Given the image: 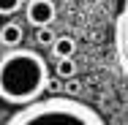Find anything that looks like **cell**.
<instances>
[{
  "label": "cell",
  "instance_id": "277c9868",
  "mask_svg": "<svg viewBox=\"0 0 128 125\" xmlns=\"http://www.w3.org/2000/svg\"><path fill=\"white\" fill-rule=\"evenodd\" d=\"M25 14H27V22L33 27H44V25H52L54 22L57 8H54L52 0H27Z\"/></svg>",
  "mask_w": 128,
  "mask_h": 125
},
{
  "label": "cell",
  "instance_id": "7c38bea8",
  "mask_svg": "<svg viewBox=\"0 0 128 125\" xmlns=\"http://www.w3.org/2000/svg\"><path fill=\"white\" fill-rule=\"evenodd\" d=\"M0 44H3V41H0Z\"/></svg>",
  "mask_w": 128,
  "mask_h": 125
},
{
  "label": "cell",
  "instance_id": "30bf717a",
  "mask_svg": "<svg viewBox=\"0 0 128 125\" xmlns=\"http://www.w3.org/2000/svg\"><path fill=\"white\" fill-rule=\"evenodd\" d=\"M63 93H68V95H79V93H82V84H79L76 79L71 76V79H66V84H63Z\"/></svg>",
  "mask_w": 128,
  "mask_h": 125
},
{
  "label": "cell",
  "instance_id": "6da1fadb",
  "mask_svg": "<svg viewBox=\"0 0 128 125\" xmlns=\"http://www.w3.org/2000/svg\"><path fill=\"white\" fill-rule=\"evenodd\" d=\"M49 84V65L41 52L16 49L0 57V101L11 106H25L41 98Z\"/></svg>",
  "mask_w": 128,
  "mask_h": 125
},
{
  "label": "cell",
  "instance_id": "7a4b0ae2",
  "mask_svg": "<svg viewBox=\"0 0 128 125\" xmlns=\"http://www.w3.org/2000/svg\"><path fill=\"white\" fill-rule=\"evenodd\" d=\"M101 114L79 101L76 95L68 93H54L49 98H36L19 106L11 117L8 125H104Z\"/></svg>",
  "mask_w": 128,
  "mask_h": 125
},
{
  "label": "cell",
  "instance_id": "3957f363",
  "mask_svg": "<svg viewBox=\"0 0 128 125\" xmlns=\"http://www.w3.org/2000/svg\"><path fill=\"white\" fill-rule=\"evenodd\" d=\"M114 54L123 74L128 76V0H123V8L114 19Z\"/></svg>",
  "mask_w": 128,
  "mask_h": 125
},
{
  "label": "cell",
  "instance_id": "ba28073f",
  "mask_svg": "<svg viewBox=\"0 0 128 125\" xmlns=\"http://www.w3.org/2000/svg\"><path fill=\"white\" fill-rule=\"evenodd\" d=\"M54 38H57V35H54V30H49V25H44V27L36 30V41H38L41 46H52Z\"/></svg>",
  "mask_w": 128,
  "mask_h": 125
},
{
  "label": "cell",
  "instance_id": "8fae6325",
  "mask_svg": "<svg viewBox=\"0 0 128 125\" xmlns=\"http://www.w3.org/2000/svg\"><path fill=\"white\" fill-rule=\"evenodd\" d=\"M63 84H66V79H63V76H57V79H49L46 90H49V93H63Z\"/></svg>",
  "mask_w": 128,
  "mask_h": 125
},
{
  "label": "cell",
  "instance_id": "8992f818",
  "mask_svg": "<svg viewBox=\"0 0 128 125\" xmlns=\"http://www.w3.org/2000/svg\"><path fill=\"white\" fill-rule=\"evenodd\" d=\"M49 49H52L54 57H74V52H76V41H74L71 35H57Z\"/></svg>",
  "mask_w": 128,
  "mask_h": 125
},
{
  "label": "cell",
  "instance_id": "9c48e42d",
  "mask_svg": "<svg viewBox=\"0 0 128 125\" xmlns=\"http://www.w3.org/2000/svg\"><path fill=\"white\" fill-rule=\"evenodd\" d=\"M25 5V0H0V16H11Z\"/></svg>",
  "mask_w": 128,
  "mask_h": 125
},
{
  "label": "cell",
  "instance_id": "52a82bcc",
  "mask_svg": "<svg viewBox=\"0 0 128 125\" xmlns=\"http://www.w3.org/2000/svg\"><path fill=\"white\" fill-rule=\"evenodd\" d=\"M54 74H57V76H63V79H71V76L76 74V63H74V57H57Z\"/></svg>",
  "mask_w": 128,
  "mask_h": 125
},
{
  "label": "cell",
  "instance_id": "5b68a950",
  "mask_svg": "<svg viewBox=\"0 0 128 125\" xmlns=\"http://www.w3.org/2000/svg\"><path fill=\"white\" fill-rule=\"evenodd\" d=\"M22 38H25V27L19 25V22H6V25L0 27V41H3V46H19L22 44Z\"/></svg>",
  "mask_w": 128,
  "mask_h": 125
}]
</instances>
